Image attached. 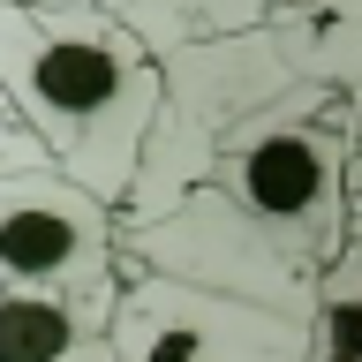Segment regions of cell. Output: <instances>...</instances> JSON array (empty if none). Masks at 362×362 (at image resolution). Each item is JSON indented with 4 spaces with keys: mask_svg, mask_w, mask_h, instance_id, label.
Returning a JSON list of instances; mask_svg holds the SVG:
<instances>
[{
    "mask_svg": "<svg viewBox=\"0 0 362 362\" xmlns=\"http://www.w3.org/2000/svg\"><path fill=\"white\" fill-rule=\"evenodd\" d=\"M106 16L136 23L144 38H166V53L174 45H197V38H226V30H249V23H264L272 0H98Z\"/></svg>",
    "mask_w": 362,
    "mask_h": 362,
    "instance_id": "9c48e42d",
    "label": "cell"
},
{
    "mask_svg": "<svg viewBox=\"0 0 362 362\" xmlns=\"http://www.w3.org/2000/svg\"><path fill=\"white\" fill-rule=\"evenodd\" d=\"M121 257H136L144 272H174L197 287H226L249 302H287V310H317V272L294 264L242 204L204 181L197 197H181L158 219H136Z\"/></svg>",
    "mask_w": 362,
    "mask_h": 362,
    "instance_id": "8992f818",
    "label": "cell"
},
{
    "mask_svg": "<svg viewBox=\"0 0 362 362\" xmlns=\"http://www.w3.org/2000/svg\"><path fill=\"white\" fill-rule=\"evenodd\" d=\"M121 294H0V362H83L113 339Z\"/></svg>",
    "mask_w": 362,
    "mask_h": 362,
    "instance_id": "52a82bcc",
    "label": "cell"
},
{
    "mask_svg": "<svg viewBox=\"0 0 362 362\" xmlns=\"http://www.w3.org/2000/svg\"><path fill=\"white\" fill-rule=\"evenodd\" d=\"M0 83L8 113L45 144V158L76 174L90 197L129 204L144 181V151L166 113V68L136 23L98 0H8L0 16Z\"/></svg>",
    "mask_w": 362,
    "mask_h": 362,
    "instance_id": "6da1fadb",
    "label": "cell"
},
{
    "mask_svg": "<svg viewBox=\"0 0 362 362\" xmlns=\"http://www.w3.org/2000/svg\"><path fill=\"white\" fill-rule=\"evenodd\" d=\"M121 242L113 204L53 158L0 174V294H121Z\"/></svg>",
    "mask_w": 362,
    "mask_h": 362,
    "instance_id": "5b68a950",
    "label": "cell"
},
{
    "mask_svg": "<svg viewBox=\"0 0 362 362\" xmlns=\"http://www.w3.org/2000/svg\"><path fill=\"white\" fill-rule=\"evenodd\" d=\"M325 98H332V83L302 76L287 98H272L226 144L219 174H211V189H226L294 264H310V272L332 264L339 234H347V129L325 121Z\"/></svg>",
    "mask_w": 362,
    "mask_h": 362,
    "instance_id": "3957f363",
    "label": "cell"
},
{
    "mask_svg": "<svg viewBox=\"0 0 362 362\" xmlns=\"http://www.w3.org/2000/svg\"><path fill=\"white\" fill-rule=\"evenodd\" d=\"M302 83L287 38L272 23H249V30H226V38H197L166 53V113L151 129V151H144V181L129 197V226L174 211L181 197H197L204 181L219 174V151L234 136Z\"/></svg>",
    "mask_w": 362,
    "mask_h": 362,
    "instance_id": "7a4b0ae2",
    "label": "cell"
},
{
    "mask_svg": "<svg viewBox=\"0 0 362 362\" xmlns=\"http://www.w3.org/2000/svg\"><path fill=\"white\" fill-rule=\"evenodd\" d=\"M294 68L317 76V83H339V76H362V0H279V23Z\"/></svg>",
    "mask_w": 362,
    "mask_h": 362,
    "instance_id": "ba28073f",
    "label": "cell"
},
{
    "mask_svg": "<svg viewBox=\"0 0 362 362\" xmlns=\"http://www.w3.org/2000/svg\"><path fill=\"white\" fill-rule=\"evenodd\" d=\"M83 362H121V355H113V339H106V347H98V355H83Z\"/></svg>",
    "mask_w": 362,
    "mask_h": 362,
    "instance_id": "30bf717a",
    "label": "cell"
},
{
    "mask_svg": "<svg viewBox=\"0 0 362 362\" xmlns=\"http://www.w3.org/2000/svg\"><path fill=\"white\" fill-rule=\"evenodd\" d=\"M121 362H317V310L249 302L174 272H129L113 310Z\"/></svg>",
    "mask_w": 362,
    "mask_h": 362,
    "instance_id": "277c9868",
    "label": "cell"
}]
</instances>
